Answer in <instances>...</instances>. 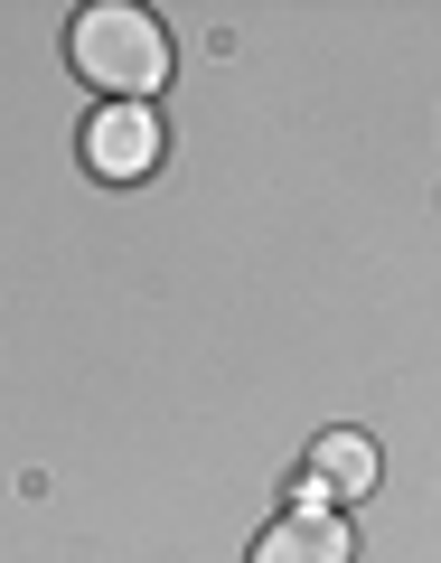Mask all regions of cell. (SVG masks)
<instances>
[{"instance_id": "1", "label": "cell", "mask_w": 441, "mask_h": 563, "mask_svg": "<svg viewBox=\"0 0 441 563\" xmlns=\"http://www.w3.org/2000/svg\"><path fill=\"white\" fill-rule=\"evenodd\" d=\"M66 66H76L103 103H151L169 85V29L151 20V10H132V0H95V10H76V29H66Z\"/></svg>"}, {"instance_id": "2", "label": "cell", "mask_w": 441, "mask_h": 563, "mask_svg": "<svg viewBox=\"0 0 441 563\" xmlns=\"http://www.w3.org/2000/svg\"><path fill=\"white\" fill-rule=\"evenodd\" d=\"M85 161H95V179H151L161 169V113L151 103H103L95 122H85Z\"/></svg>"}, {"instance_id": "3", "label": "cell", "mask_w": 441, "mask_h": 563, "mask_svg": "<svg viewBox=\"0 0 441 563\" xmlns=\"http://www.w3.org/2000/svg\"><path fill=\"white\" fill-rule=\"evenodd\" d=\"M376 442H366V432H320V442H310V479H320V498L339 507V498H366V488H376Z\"/></svg>"}, {"instance_id": "4", "label": "cell", "mask_w": 441, "mask_h": 563, "mask_svg": "<svg viewBox=\"0 0 441 563\" xmlns=\"http://www.w3.org/2000/svg\"><path fill=\"white\" fill-rule=\"evenodd\" d=\"M348 554H357V544H348V526H339V517H301V507H291V517L254 544V563H348Z\"/></svg>"}]
</instances>
